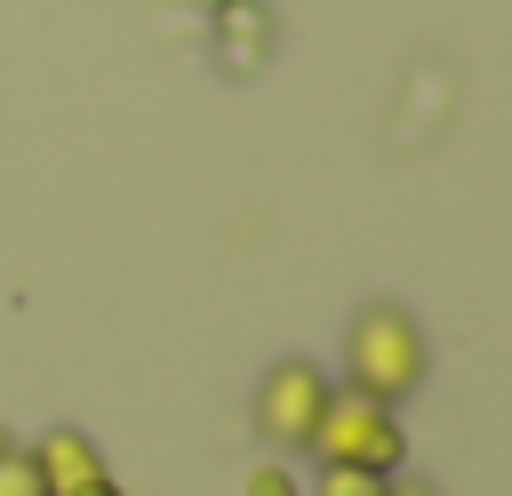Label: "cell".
<instances>
[{
	"label": "cell",
	"instance_id": "6da1fadb",
	"mask_svg": "<svg viewBox=\"0 0 512 496\" xmlns=\"http://www.w3.org/2000/svg\"><path fill=\"white\" fill-rule=\"evenodd\" d=\"M424 368H432V344H424V320L408 304L368 296L344 320V392H368V400L400 408V400H416Z\"/></svg>",
	"mask_w": 512,
	"mask_h": 496
},
{
	"label": "cell",
	"instance_id": "7a4b0ae2",
	"mask_svg": "<svg viewBox=\"0 0 512 496\" xmlns=\"http://www.w3.org/2000/svg\"><path fill=\"white\" fill-rule=\"evenodd\" d=\"M328 400H336V376H328L320 360H304V352H280V360L256 376V392H248V424H256L264 448L312 456V432H320Z\"/></svg>",
	"mask_w": 512,
	"mask_h": 496
},
{
	"label": "cell",
	"instance_id": "3957f363",
	"mask_svg": "<svg viewBox=\"0 0 512 496\" xmlns=\"http://www.w3.org/2000/svg\"><path fill=\"white\" fill-rule=\"evenodd\" d=\"M312 456H320V464H360V472L400 480V464H408L400 408H384V400L336 384V400H328V416H320V432H312Z\"/></svg>",
	"mask_w": 512,
	"mask_h": 496
},
{
	"label": "cell",
	"instance_id": "277c9868",
	"mask_svg": "<svg viewBox=\"0 0 512 496\" xmlns=\"http://www.w3.org/2000/svg\"><path fill=\"white\" fill-rule=\"evenodd\" d=\"M24 456H32V472H40V488H48V496H72V488L104 480V448H96L80 424H48Z\"/></svg>",
	"mask_w": 512,
	"mask_h": 496
},
{
	"label": "cell",
	"instance_id": "5b68a950",
	"mask_svg": "<svg viewBox=\"0 0 512 496\" xmlns=\"http://www.w3.org/2000/svg\"><path fill=\"white\" fill-rule=\"evenodd\" d=\"M304 496H392V480L360 472V464H320V488H304Z\"/></svg>",
	"mask_w": 512,
	"mask_h": 496
},
{
	"label": "cell",
	"instance_id": "8992f818",
	"mask_svg": "<svg viewBox=\"0 0 512 496\" xmlns=\"http://www.w3.org/2000/svg\"><path fill=\"white\" fill-rule=\"evenodd\" d=\"M240 496H304V480H296V472H288V464H256V472H248V488H240Z\"/></svg>",
	"mask_w": 512,
	"mask_h": 496
},
{
	"label": "cell",
	"instance_id": "52a82bcc",
	"mask_svg": "<svg viewBox=\"0 0 512 496\" xmlns=\"http://www.w3.org/2000/svg\"><path fill=\"white\" fill-rule=\"evenodd\" d=\"M0 496H48L40 488V472H32V456L16 448V456H0Z\"/></svg>",
	"mask_w": 512,
	"mask_h": 496
},
{
	"label": "cell",
	"instance_id": "ba28073f",
	"mask_svg": "<svg viewBox=\"0 0 512 496\" xmlns=\"http://www.w3.org/2000/svg\"><path fill=\"white\" fill-rule=\"evenodd\" d=\"M72 496H128V488H120V480L104 472V480H88V488H72Z\"/></svg>",
	"mask_w": 512,
	"mask_h": 496
},
{
	"label": "cell",
	"instance_id": "9c48e42d",
	"mask_svg": "<svg viewBox=\"0 0 512 496\" xmlns=\"http://www.w3.org/2000/svg\"><path fill=\"white\" fill-rule=\"evenodd\" d=\"M392 496H440L432 480H392Z\"/></svg>",
	"mask_w": 512,
	"mask_h": 496
}]
</instances>
